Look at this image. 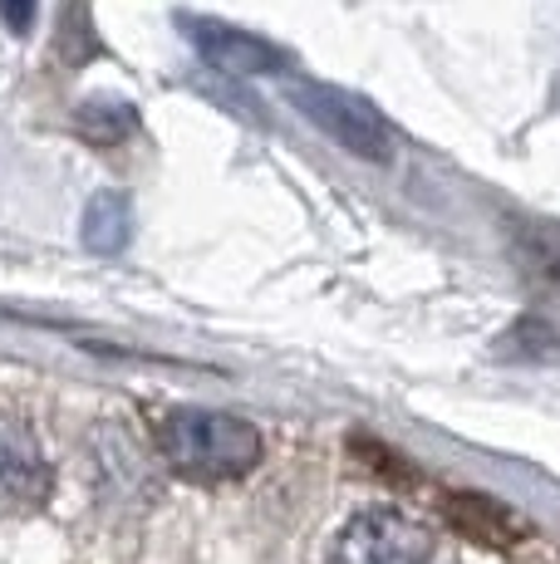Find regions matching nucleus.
Wrapping results in <instances>:
<instances>
[{
	"label": "nucleus",
	"mask_w": 560,
	"mask_h": 564,
	"mask_svg": "<svg viewBox=\"0 0 560 564\" xmlns=\"http://www.w3.org/2000/svg\"><path fill=\"white\" fill-rule=\"evenodd\" d=\"M158 437H163L168 462L177 466L182 476H197V481H226V476H241L261 462V437H256V427L231 417V412L177 408L163 417Z\"/></svg>",
	"instance_id": "f257e3e1"
},
{
	"label": "nucleus",
	"mask_w": 560,
	"mask_h": 564,
	"mask_svg": "<svg viewBox=\"0 0 560 564\" xmlns=\"http://www.w3.org/2000/svg\"><path fill=\"white\" fill-rule=\"evenodd\" d=\"M290 99H295V108L320 133L335 138L344 153H354L364 162H389L394 128L369 99H359V94H349V89H335V84H320V79H290Z\"/></svg>",
	"instance_id": "f03ea898"
},
{
	"label": "nucleus",
	"mask_w": 560,
	"mask_h": 564,
	"mask_svg": "<svg viewBox=\"0 0 560 564\" xmlns=\"http://www.w3.org/2000/svg\"><path fill=\"white\" fill-rule=\"evenodd\" d=\"M335 564H448V555L418 520L394 511H369L344 525Z\"/></svg>",
	"instance_id": "7ed1b4c3"
},
{
	"label": "nucleus",
	"mask_w": 560,
	"mask_h": 564,
	"mask_svg": "<svg viewBox=\"0 0 560 564\" xmlns=\"http://www.w3.org/2000/svg\"><path fill=\"white\" fill-rule=\"evenodd\" d=\"M187 40H192V50L202 54V64H212L217 74H241V79H251V74H286L290 69L280 45L251 35V30L222 25V20H187Z\"/></svg>",
	"instance_id": "20e7f679"
},
{
	"label": "nucleus",
	"mask_w": 560,
	"mask_h": 564,
	"mask_svg": "<svg viewBox=\"0 0 560 564\" xmlns=\"http://www.w3.org/2000/svg\"><path fill=\"white\" fill-rule=\"evenodd\" d=\"M50 471L40 447L30 442V432L6 427L0 422V511H25L45 496Z\"/></svg>",
	"instance_id": "39448f33"
},
{
	"label": "nucleus",
	"mask_w": 560,
	"mask_h": 564,
	"mask_svg": "<svg viewBox=\"0 0 560 564\" xmlns=\"http://www.w3.org/2000/svg\"><path fill=\"white\" fill-rule=\"evenodd\" d=\"M448 520L462 530L467 540H477V545H516V540L526 535V525L506 511L502 501H492V496H448Z\"/></svg>",
	"instance_id": "423d86ee"
},
{
	"label": "nucleus",
	"mask_w": 560,
	"mask_h": 564,
	"mask_svg": "<svg viewBox=\"0 0 560 564\" xmlns=\"http://www.w3.org/2000/svg\"><path fill=\"white\" fill-rule=\"evenodd\" d=\"M511 260L526 280L560 295V226L556 221H516L511 231Z\"/></svg>",
	"instance_id": "0eeeda50"
},
{
	"label": "nucleus",
	"mask_w": 560,
	"mask_h": 564,
	"mask_svg": "<svg viewBox=\"0 0 560 564\" xmlns=\"http://www.w3.org/2000/svg\"><path fill=\"white\" fill-rule=\"evenodd\" d=\"M128 202L118 192H99L89 206H84V246L94 256H118L128 246Z\"/></svg>",
	"instance_id": "6e6552de"
},
{
	"label": "nucleus",
	"mask_w": 560,
	"mask_h": 564,
	"mask_svg": "<svg viewBox=\"0 0 560 564\" xmlns=\"http://www.w3.org/2000/svg\"><path fill=\"white\" fill-rule=\"evenodd\" d=\"M79 128L94 138V143H123L128 133L138 128V113L133 104H84L79 108Z\"/></svg>",
	"instance_id": "1a4fd4ad"
},
{
	"label": "nucleus",
	"mask_w": 560,
	"mask_h": 564,
	"mask_svg": "<svg viewBox=\"0 0 560 564\" xmlns=\"http://www.w3.org/2000/svg\"><path fill=\"white\" fill-rule=\"evenodd\" d=\"M502 354H506V359H531V364L560 359V334H556L546 319H521V324H516V329L502 339Z\"/></svg>",
	"instance_id": "9d476101"
},
{
	"label": "nucleus",
	"mask_w": 560,
	"mask_h": 564,
	"mask_svg": "<svg viewBox=\"0 0 560 564\" xmlns=\"http://www.w3.org/2000/svg\"><path fill=\"white\" fill-rule=\"evenodd\" d=\"M35 15H40V0H0V20H6L15 35H25V30L35 25Z\"/></svg>",
	"instance_id": "9b49d317"
}]
</instances>
